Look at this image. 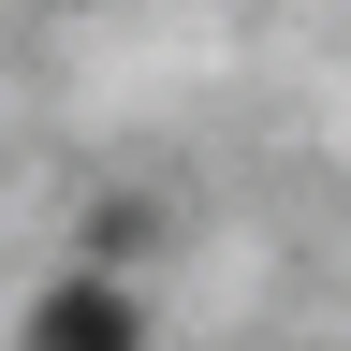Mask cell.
<instances>
[{
    "label": "cell",
    "mask_w": 351,
    "mask_h": 351,
    "mask_svg": "<svg viewBox=\"0 0 351 351\" xmlns=\"http://www.w3.org/2000/svg\"><path fill=\"white\" fill-rule=\"evenodd\" d=\"M15 351H147V322H132V293H117V278H59V293L29 307V337H15Z\"/></svg>",
    "instance_id": "6da1fadb"
}]
</instances>
